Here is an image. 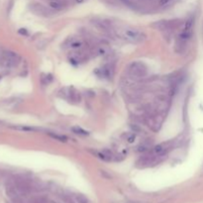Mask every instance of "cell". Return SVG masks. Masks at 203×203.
<instances>
[{
	"instance_id": "1",
	"label": "cell",
	"mask_w": 203,
	"mask_h": 203,
	"mask_svg": "<svg viewBox=\"0 0 203 203\" xmlns=\"http://www.w3.org/2000/svg\"><path fill=\"white\" fill-rule=\"evenodd\" d=\"M193 25L194 20L193 18H189L188 20L185 21L181 28L180 32L178 33V37L176 40V45H174V49L178 54H181L185 52L188 46V42L190 41L192 34H193Z\"/></svg>"
},
{
	"instance_id": "12",
	"label": "cell",
	"mask_w": 203,
	"mask_h": 203,
	"mask_svg": "<svg viewBox=\"0 0 203 203\" xmlns=\"http://www.w3.org/2000/svg\"><path fill=\"white\" fill-rule=\"evenodd\" d=\"M50 136H51L52 138H54V139H57L59 140L60 142H64L66 140V138L64 137V136H60V135H54V134L50 133Z\"/></svg>"
},
{
	"instance_id": "4",
	"label": "cell",
	"mask_w": 203,
	"mask_h": 203,
	"mask_svg": "<svg viewBox=\"0 0 203 203\" xmlns=\"http://www.w3.org/2000/svg\"><path fill=\"white\" fill-rule=\"evenodd\" d=\"M129 74L134 78H142L148 74V68L144 62H134L130 64L128 68Z\"/></svg>"
},
{
	"instance_id": "13",
	"label": "cell",
	"mask_w": 203,
	"mask_h": 203,
	"mask_svg": "<svg viewBox=\"0 0 203 203\" xmlns=\"http://www.w3.org/2000/svg\"><path fill=\"white\" fill-rule=\"evenodd\" d=\"M14 129H16V130H21V131H36L35 128H30V127H22V126L14 127Z\"/></svg>"
},
{
	"instance_id": "11",
	"label": "cell",
	"mask_w": 203,
	"mask_h": 203,
	"mask_svg": "<svg viewBox=\"0 0 203 203\" xmlns=\"http://www.w3.org/2000/svg\"><path fill=\"white\" fill-rule=\"evenodd\" d=\"M72 131L74 132L75 134H77V135H82V136L88 135L87 132H86L85 130H83V129H81L80 127H74V128H72Z\"/></svg>"
},
{
	"instance_id": "2",
	"label": "cell",
	"mask_w": 203,
	"mask_h": 203,
	"mask_svg": "<svg viewBox=\"0 0 203 203\" xmlns=\"http://www.w3.org/2000/svg\"><path fill=\"white\" fill-rule=\"evenodd\" d=\"M108 31L113 32L120 39H123V40L132 43V44H140V43L144 42L147 38L144 32L131 27H124L117 29V28H112L111 26H109Z\"/></svg>"
},
{
	"instance_id": "9",
	"label": "cell",
	"mask_w": 203,
	"mask_h": 203,
	"mask_svg": "<svg viewBox=\"0 0 203 203\" xmlns=\"http://www.w3.org/2000/svg\"><path fill=\"white\" fill-rule=\"evenodd\" d=\"M50 6H51L53 9L59 10L60 8H62L64 4H62V2L60 1V0H53V1L50 2Z\"/></svg>"
},
{
	"instance_id": "15",
	"label": "cell",
	"mask_w": 203,
	"mask_h": 203,
	"mask_svg": "<svg viewBox=\"0 0 203 203\" xmlns=\"http://www.w3.org/2000/svg\"><path fill=\"white\" fill-rule=\"evenodd\" d=\"M135 203H144V202H135Z\"/></svg>"
},
{
	"instance_id": "3",
	"label": "cell",
	"mask_w": 203,
	"mask_h": 203,
	"mask_svg": "<svg viewBox=\"0 0 203 203\" xmlns=\"http://www.w3.org/2000/svg\"><path fill=\"white\" fill-rule=\"evenodd\" d=\"M59 95L70 103H78L81 100V94L74 87H64L60 90Z\"/></svg>"
},
{
	"instance_id": "5",
	"label": "cell",
	"mask_w": 203,
	"mask_h": 203,
	"mask_svg": "<svg viewBox=\"0 0 203 203\" xmlns=\"http://www.w3.org/2000/svg\"><path fill=\"white\" fill-rule=\"evenodd\" d=\"M0 62L5 68H11L16 66L20 62V57L14 52H4L1 56Z\"/></svg>"
},
{
	"instance_id": "14",
	"label": "cell",
	"mask_w": 203,
	"mask_h": 203,
	"mask_svg": "<svg viewBox=\"0 0 203 203\" xmlns=\"http://www.w3.org/2000/svg\"><path fill=\"white\" fill-rule=\"evenodd\" d=\"M172 0H159V4L161 6H167V5H170V4H172Z\"/></svg>"
},
{
	"instance_id": "6",
	"label": "cell",
	"mask_w": 203,
	"mask_h": 203,
	"mask_svg": "<svg viewBox=\"0 0 203 203\" xmlns=\"http://www.w3.org/2000/svg\"><path fill=\"white\" fill-rule=\"evenodd\" d=\"M66 46L68 49L72 50V51H80L84 47V42L79 38H72L68 40Z\"/></svg>"
},
{
	"instance_id": "10",
	"label": "cell",
	"mask_w": 203,
	"mask_h": 203,
	"mask_svg": "<svg viewBox=\"0 0 203 203\" xmlns=\"http://www.w3.org/2000/svg\"><path fill=\"white\" fill-rule=\"evenodd\" d=\"M53 76H52L51 74H43L42 77H41V80H42L43 84H45V85H47V84L51 83L52 81H53Z\"/></svg>"
},
{
	"instance_id": "7",
	"label": "cell",
	"mask_w": 203,
	"mask_h": 203,
	"mask_svg": "<svg viewBox=\"0 0 203 203\" xmlns=\"http://www.w3.org/2000/svg\"><path fill=\"white\" fill-rule=\"evenodd\" d=\"M168 150H170V146H168L167 144H165V143L159 144L157 145V146L154 147V149H153V155L157 157H161V155L167 154Z\"/></svg>"
},
{
	"instance_id": "8",
	"label": "cell",
	"mask_w": 203,
	"mask_h": 203,
	"mask_svg": "<svg viewBox=\"0 0 203 203\" xmlns=\"http://www.w3.org/2000/svg\"><path fill=\"white\" fill-rule=\"evenodd\" d=\"M100 72H101L100 76H103L104 78H109L113 74V68H111V66H105L101 68Z\"/></svg>"
}]
</instances>
